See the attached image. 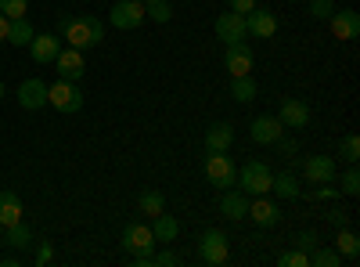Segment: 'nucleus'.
I'll return each mask as SVG.
<instances>
[{"instance_id":"obj_42","label":"nucleus","mask_w":360,"mask_h":267,"mask_svg":"<svg viewBox=\"0 0 360 267\" xmlns=\"http://www.w3.org/2000/svg\"><path fill=\"white\" fill-rule=\"evenodd\" d=\"M274 144H281V152H288V156H292V152H295V141H285V137H278V141H274Z\"/></svg>"},{"instance_id":"obj_39","label":"nucleus","mask_w":360,"mask_h":267,"mask_svg":"<svg viewBox=\"0 0 360 267\" xmlns=\"http://www.w3.org/2000/svg\"><path fill=\"white\" fill-rule=\"evenodd\" d=\"M51 256H54V249H51V242H47V246H40V253H37V263L44 267V263H47Z\"/></svg>"},{"instance_id":"obj_38","label":"nucleus","mask_w":360,"mask_h":267,"mask_svg":"<svg viewBox=\"0 0 360 267\" xmlns=\"http://www.w3.org/2000/svg\"><path fill=\"white\" fill-rule=\"evenodd\" d=\"M252 8H256V0H231V11L234 15H249Z\"/></svg>"},{"instance_id":"obj_30","label":"nucleus","mask_w":360,"mask_h":267,"mask_svg":"<svg viewBox=\"0 0 360 267\" xmlns=\"http://www.w3.org/2000/svg\"><path fill=\"white\" fill-rule=\"evenodd\" d=\"M339 253L335 249H317L314 246V253H310V267H339Z\"/></svg>"},{"instance_id":"obj_12","label":"nucleus","mask_w":360,"mask_h":267,"mask_svg":"<svg viewBox=\"0 0 360 267\" xmlns=\"http://www.w3.org/2000/svg\"><path fill=\"white\" fill-rule=\"evenodd\" d=\"M245 33H252V37H259V40H270L278 33V18L270 15V11H263V8H252L249 15H245Z\"/></svg>"},{"instance_id":"obj_24","label":"nucleus","mask_w":360,"mask_h":267,"mask_svg":"<svg viewBox=\"0 0 360 267\" xmlns=\"http://www.w3.org/2000/svg\"><path fill=\"white\" fill-rule=\"evenodd\" d=\"M162 210H166V199H162L155 188H148V192L137 195V213H144V217H159Z\"/></svg>"},{"instance_id":"obj_15","label":"nucleus","mask_w":360,"mask_h":267,"mask_svg":"<svg viewBox=\"0 0 360 267\" xmlns=\"http://www.w3.org/2000/svg\"><path fill=\"white\" fill-rule=\"evenodd\" d=\"M123 246L130 249V253H152V246H155V239H152V228L148 224H127V231H123Z\"/></svg>"},{"instance_id":"obj_5","label":"nucleus","mask_w":360,"mask_h":267,"mask_svg":"<svg viewBox=\"0 0 360 267\" xmlns=\"http://www.w3.org/2000/svg\"><path fill=\"white\" fill-rule=\"evenodd\" d=\"M47 105H54L58 112H79L83 108V94H79L76 83L58 80L54 87H47Z\"/></svg>"},{"instance_id":"obj_17","label":"nucleus","mask_w":360,"mask_h":267,"mask_svg":"<svg viewBox=\"0 0 360 267\" xmlns=\"http://www.w3.org/2000/svg\"><path fill=\"white\" fill-rule=\"evenodd\" d=\"M245 210H249V195L238 188V192H231V188H224V195H220V213L227 217V221H245Z\"/></svg>"},{"instance_id":"obj_36","label":"nucleus","mask_w":360,"mask_h":267,"mask_svg":"<svg viewBox=\"0 0 360 267\" xmlns=\"http://www.w3.org/2000/svg\"><path fill=\"white\" fill-rule=\"evenodd\" d=\"M314 246H317V235H314V231H299V235H295V249H303L307 256L314 253Z\"/></svg>"},{"instance_id":"obj_4","label":"nucleus","mask_w":360,"mask_h":267,"mask_svg":"<svg viewBox=\"0 0 360 267\" xmlns=\"http://www.w3.org/2000/svg\"><path fill=\"white\" fill-rule=\"evenodd\" d=\"M205 177H209V185L213 188H231L234 181H238V170H234V163H231V156L227 152H209V159H205Z\"/></svg>"},{"instance_id":"obj_28","label":"nucleus","mask_w":360,"mask_h":267,"mask_svg":"<svg viewBox=\"0 0 360 267\" xmlns=\"http://www.w3.org/2000/svg\"><path fill=\"white\" fill-rule=\"evenodd\" d=\"M231 98L234 101H252L256 98V80L252 76H231Z\"/></svg>"},{"instance_id":"obj_8","label":"nucleus","mask_w":360,"mask_h":267,"mask_svg":"<svg viewBox=\"0 0 360 267\" xmlns=\"http://www.w3.org/2000/svg\"><path fill=\"white\" fill-rule=\"evenodd\" d=\"M51 66L58 69V76L69 80V83H79L83 73H86V66H83V51H76V47H62Z\"/></svg>"},{"instance_id":"obj_35","label":"nucleus","mask_w":360,"mask_h":267,"mask_svg":"<svg viewBox=\"0 0 360 267\" xmlns=\"http://www.w3.org/2000/svg\"><path fill=\"white\" fill-rule=\"evenodd\" d=\"M332 11H335V4H332V0H310V15L314 18H332Z\"/></svg>"},{"instance_id":"obj_20","label":"nucleus","mask_w":360,"mask_h":267,"mask_svg":"<svg viewBox=\"0 0 360 267\" xmlns=\"http://www.w3.org/2000/svg\"><path fill=\"white\" fill-rule=\"evenodd\" d=\"M234 144V127L231 123H213L205 130V152H227Z\"/></svg>"},{"instance_id":"obj_6","label":"nucleus","mask_w":360,"mask_h":267,"mask_svg":"<svg viewBox=\"0 0 360 267\" xmlns=\"http://www.w3.org/2000/svg\"><path fill=\"white\" fill-rule=\"evenodd\" d=\"M144 18H148V15H144L141 0H119V4L108 8V22H112L115 29H137Z\"/></svg>"},{"instance_id":"obj_22","label":"nucleus","mask_w":360,"mask_h":267,"mask_svg":"<svg viewBox=\"0 0 360 267\" xmlns=\"http://www.w3.org/2000/svg\"><path fill=\"white\" fill-rule=\"evenodd\" d=\"M22 221V199L15 192H0V228H11Z\"/></svg>"},{"instance_id":"obj_10","label":"nucleus","mask_w":360,"mask_h":267,"mask_svg":"<svg viewBox=\"0 0 360 267\" xmlns=\"http://www.w3.org/2000/svg\"><path fill=\"white\" fill-rule=\"evenodd\" d=\"M245 217H252V224H259V228H274L281 221V210H278V202H270L263 195H252Z\"/></svg>"},{"instance_id":"obj_13","label":"nucleus","mask_w":360,"mask_h":267,"mask_svg":"<svg viewBox=\"0 0 360 267\" xmlns=\"http://www.w3.org/2000/svg\"><path fill=\"white\" fill-rule=\"evenodd\" d=\"M281 127H292V130H303L307 123H310V108H307V101H299V98H285L281 101Z\"/></svg>"},{"instance_id":"obj_32","label":"nucleus","mask_w":360,"mask_h":267,"mask_svg":"<svg viewBox=\"0 0 360 267\" xmlns=\"http://www.w3.org/2000/svg\"><path fill=\"white\" fill-rule=\"evenodd\" d=\"M29 0H0V15L4 18H25Z\"/></svg>"},{"instance_id":"obj_37","label":"nucleus","mask_w":360,"mask_h":267,"mask_svg":"<svg viewBox=\"0 0 360 267\" xmlns=\"http://www.w3.org/2000/svg\"><path fill=\"white\" fill-rule=\"evenodd\" d=\"M152 263H155V267H176V263H180V256H176L173 249H162V253H155V256H152Z\"/></svg>"},{"instance_id":"obj_44","label":"nucleus","mask_w":360,"mask_h":267,"mask_svg":"<svg viewBox=\"0 0 360 267\" xmlns=\"http://www.w3.org/2000/svg\"><path fill=\"white\" fill-rule=\"evenodd\" d=\"M141 4H148V0H141Z\"/></svg>"},{"instance_id":"obj_2","label":"nucleus","mask_w":360,"mask_h":267,"mask_svg":"<svg viewBox=\"0 0 360 267\" xmlns=\"http://www.w3.org/2000/svg\"><path fill=\"white\" fill-rule=\"evenodd\" d=\"M270 181H274V173H270V166L266 163H245L242 170H238V188H242L245 195H266L270 192Z\"/></svg>"},{"instance_id":"obj_43","label":"nucleus","mask_w":360,"mask_h":267,"mask_svg":"<svg viewBox=\"0 0 360 267\" xmlns=\"http://www.w3.org/2000/svg\"><path fill=\"white\" fill-rule=\"evenodd\" d=\"M0 98H4V83H0Z\"/></svg>"},{"instance_id":"obj_26","label":"nucleus","mask_w":360,"mask_h":267,"mask_svg":"<svg viewBox=\"0 0 360 267\" xmlns=\"http://www.w3.org/2000/svg\"><path fill=\"white\" fill-rule=\"evenodd\" d=\"M8 235H4V242L11 246V249H29V246H33V231H29L22 221L18 224H11V228H4Z\"/></svg>"},{"instance_id":"obj_19","label":"nucleus","mask_w":360,"mask_h":267,"mask_svg":"<svg viewBox=\"0 0 360 267\" xmlns=\"http://www.w3.org/2000/svg\"><path fill=\"white\" fill-rule=\"evenodd\" d=\"M58 51H62V40L51 37V33L29 40V54H33V62H40V66H51L54 58H58Z\"/></svg>"},{"instance_id":"obj_33","label":"nucleus","mask_w":360,"mask_h":267,"mask_svg":"<svg viewBox=\"0 0 360 267\" xmlns=\"http://www.w3.org/2000/svg\"><path fill=\"white\" fill-rule=\"evenodd\" d=\"M278 263H281V267H310V256H307L303 249H292V253H281Z\"/></svg>"},{"instance_id":"obj_3","label":"nucleus","mask_w":360,"mask_h":267,"mask_svg":"<svg viewBox=\"0 0 360 267\" xmlns=\"http://www.w3.org/2000/svg\"><path fill=\"white\" fill-rule=\"evenodd\" d=\"M198 256H202V263H209V267L227 263V256H231V249H227V235L217 231V228L202 231V235H198Z\"/></svg>"},{"instance_id":"obj_7","label":"nucleus","mask_w":360,"mask_h":267,"mask_svg":"<svg viewBox=\"0 0 360 267\" xmlns=\"http://www.w3.org/2000/svg\"><path fill=\"white\" fill-rule=\"evenodd\" d=\"M224 66L231 69V76H252V51L245 40L224 44Z\"/></svg>"},{"instance_id":"obj_9","label":"nucleus","mask_w":360,"mask_h":267,"mask_svg":"<svg viewBox=\"0 0 360 267\" xmlns=\"http://www.w3.org/2000/svg\"><path fill=\"white\" fill-rule=\"evenodd\" d=\"M303 173H307L310 185H332L335 173H339V166H335L332 156H310V159L303 163Z\"/></svg>"},{"instance_id":"obj_21","label":"nucleus","mask_w":360,"mask_h":267,"mask_svg":"<svg viewBox=\"0 0 360 267\" xmlns=\"http://www.w3.org/2000/svg\"><path fill=\"white\" fill-rule=\"evenodd\" d=\"M176 231H180V224H176V217H169L166 210L159 213V217H152V239H155V246L162 242H173L176 239Z\"/></svg>"},{"instance_id":"obj_1","label":"nucleus","mask_w":360,"mask_h":267,"mask_svg":"<svg viewBox=\"0 0 360 267\" xmlns=\"http://www.w3.org/2000/svg\"><path fill=\"white\" fill-rule=\"evenodd\" d=\"M62 29V40H69V47L86 51V47H98L105 40V22L94 15H79V18H62L58 22Z\"/></svg>"},{"instance_id":"obj_31","label":"nucleus","mask_w":360,"mask_h":267,"mask_svg":"<svg viewBox=\"0 0 360 267\" xmlns=\"http://www.w3.org/2000/svg\"><path fill=\"white\" fill-rule=\"evenodd\" d=\"M339 152H342V159L353 166V163L360 159V137H356V134H346V137H342V144H339Z\"/></svg>"},{"instance_id":"obj_23","label":"nucleus","mask_w":360,"mask_h":267,"mask_svg":"<svg viewBox=\"0 0 360 267\" xmlns=\"http://www.w3.org/2000/svg\"><path fill=\"white\" fill-rule=\"evenodd\" d=\"M37 37V29L29 25V18H11L8 22V44H15V47H29V40Z\"/></svg>"},{"instance_id":"obj_40","label":"nucleus","mask_w":360,"mask_h":267,"mask_svg":"<svg viewBox=\"0 0 360 267\" xmlns=\"http://www.w3.org/2000/svg\"><path fill=\"white\" fill-rule=\"evenodd\" d=\"M134 267H152V253H134Z\"/></svg>"},{"instance_id":"obj_11","label":"nucleus","mask_w":360,"mask_h":267,"mask_svg":"<svg viewBox=\"0 0 360 267\" xmlns=\"http://www.w3.org/2000/svg\"><path fill=\"white\" fill-rule=\"evenodd\" d=\"M18 105L29 108V112H37L47 105V83L44 80H22L18 83Z\"/></svg>"},{"instance_id":"obj_34","label":"nucleus","mask_w":360,"mask_h":267,"mask_svg":"<svg viewBox=\"0 0 360 267\" xmlns=\"http://www.w3.org/2000/svg\"><path fill=\"white\" fill-rule=\"evenodd\" d=\"M339 185H342V192H346V195H356V192H360V173H356V163H353V170H346V173H342V181H339Z\"/></svg>"},{"instance_id":"obj_41","label":"nucleus","mask_w":360,"mask_h":267,"mask_svg":"<svg viewBox=\"0 0 360 267\" xmlns=\"http://www.w3.org/2000/svg\"><path fill=\"white\" fill-rule=\"evenodd\" d=\"M8 22H11V18L0 15V44H8Z\"/></svg>"},{"instance_id":"obj_25","label":"nucleus","mask_w":360,"mask_h":267,"mask_svg":"<svg viewBox=\"0 0 360 267\" xmlns=\"http://www.w3.org/2000/svg\"><path fill=\"white\" fill-rule=\"evenodd\" d=\"M270 192H278L281 199H299V195H303V188H299V181H295V173H278L274 181H270Z\"/></svg>"},{"instance_id":"obj_27","label":"nucleus","mask_w":360,"mask_h":267,"mask_svg":"<svg viewBox=\"0 0 360 267\" xmlns=\"http://www.w3.org/2000/svg\"><path fill=\"white\" fill-rule=\"evenodd\" d=\"M335 253H339V256H346V260H356V253H360V239H356V231H349V228H342V231H339V239H335Z\"/></svg>"},{"instance_id":"obj_16","label":"nucleus","mask_w":360,"mask_h":267,"mask_svg":"<svg viewBox=\"0 0 360 267\" xmlns=\"http://www.w3.org/2000/svg\"><path fill=\"white\" fill-rule=\"evenodd\" d=\"M281 120L278 116H259V120H252V127H249V134H252V141L256 144H274L278 137H281Z\"/></svg>"},{"instance_id":"obj_18","label":"nucleus","mask_w":360,"mask_h":267,"mask_svg":"<svg viewBox=\"0 0 360 267\" xmlns=\"http://www.w3.org/2000/svg\"><path fill=\"white\" fill-rule=\"evenodd\" d=\"M332 33H335V40H356V33H360V15L356 11H332Z\"/></svg>"},{"instance_id":"obj_14","label":"nucleus","mask_w":360,"mask_h":267,"mask_svg":"<svg viewBox=\"0 0 360 267\" xmlns=\"http://www.w3.org/2000/svg\"><path fill=\"white\" fill-rule=\"evenodd\" d=\"M217 37L224 40V44H234V40H245L249 33H245V15H234V11H224L220 18H217Z\"/></svg>"},{"instance_id":"obj_29","label":"nucleus","mask_w":360,"mask_h":267,"mask_svg":"<svg viewBox=\"0 0 360 267\" xmlns=\"http://www.w3.org/2000/svg\"><path fill=\"white\" fill-rule=\"evenodd\" d=\"M144 15L155 18V22H169V18H173V8H169V0H148Z\"/></svg>"}]
</instances>
